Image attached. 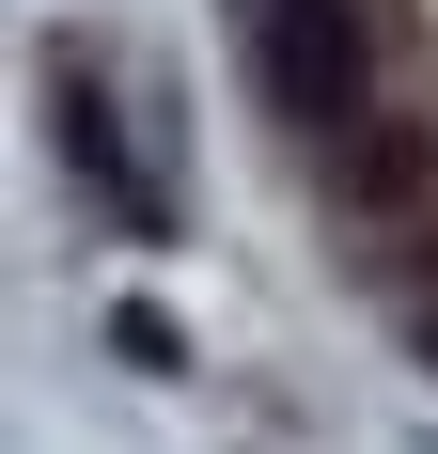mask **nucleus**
I'll return each mask as SVG.
<instances>
[{
    "label": "nucleus",
    "instance_id": "nucleus-1",
    "mask_svg": "<svg viewBox=\"0 0 438 454\" xmlns=\"http://www.w3.org/2000/svg\"><path fill=\"white\" fill-rule=\"evenodd\" d=\"M251 79L282 126H329L345 141L360 110H376V32H360V0H266L251 16Z\"/></svg>",
    "mask_w": 438,
    "mask_h": 454
},
{
    "label": "nucleus",
    "instance_id": "nucleus-2",
    "mask_svg": "<svg viewBox=\"0 0 438 454\" xmlns=\"http://www.w3.org/2000/svg\"><path fill=\"white\" fill-rule=\"evenodd\" d=\"M63 157H79V173H94V188H110V220H126V235H188V220H173V188L141 173V141H126V126H110V94H94V79H79V63H63Z\"/></svg>",
    "mask_w": 438,
    "mask_h": 454
},
{
    "label": "nucleus",
    "instance_id": "nucleus-3",
    "mask_svg": "<svg viewBox=\"0 0 438 454\" xmlns=\"http://www.w3.org/2000/svg\"><path fill=\"white\" fill-rule=\"evenodd\" d=\"M345 188H360V204H423V141L360 110V126H345Z\"/></svg>",
    "mask_w": 438,
    "mask_h": 454
},
{
    "label": "nucleus",
    "instance_id": "nucleus-4",
    "mask_svg": "<svg viewBox=\"0 0 438 454\" xmlns=\"http://www.w3.org/2000/svg\"><path fill=\"white\" fill-rule=\"evenodd\" d=\"M110 345H126L141 376H173V361H188V345H173V314H157V298H126V314H110Z\"/></svg>",
    "mask_w": 438,
    "mask_h": 454
},
{
    "label": "nucleus",
    "instance_id": "nucleus-5",
    "mask_svg": "<svg viewBox=\"0 0 438 454\" xmlns=\"http://www.w3.org/2000/svg\"><path fill=\"white\" fill-rule=\"evenodd\" d=\"M423 376H438V314H423Z\"/></svg>",
    "mask_w": 438,
    "mask_h": 454
}]
</instances>
